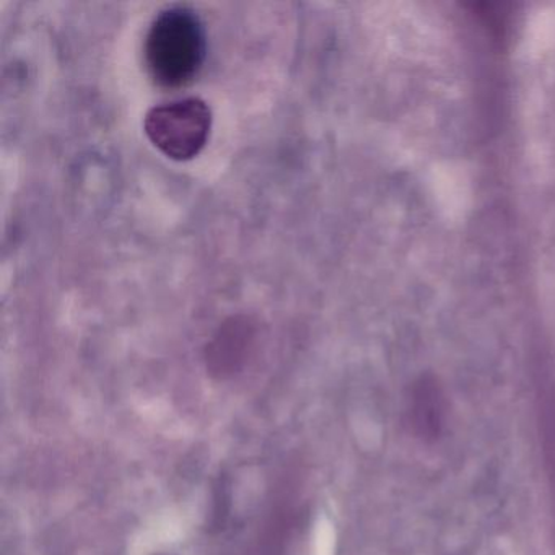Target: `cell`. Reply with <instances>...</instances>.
I'll return each instance as SVG.
<instances>
[{"label":"cell","instance_id":"obj_1","mask_svg":"<svg viewBox=\"0 0 555 555\" xmlns=\"http://www.w3.org/2000/svg\"><path fill=\"white\" fill-rule=\"evenodd\" d=\"M206 31L199 17L186 8L162 12L145 41V63L152 79L165 89L193 82L206 60Z\"/></svg>","mask_w":555,"mask_h":555},{"label":"cell","instance_id":"obj_2","mask_svg":"<svg viewBox=\"0 0 555 555\" xmlns=\"http://www.w3.org/2000/svg\"><path fill=\"white\" fill-rule=\"evenodd\" d=\"M210 109L199 99L180 100L157 106L145 118V132L167 157L191 160L210 134Z\"/></svg>","mask_w":555,"mask_h":555},{"label":"cell","instance_id":"obj_3","mask_svg":"<svg viewBox=\"0 0 555 555\" xmlns=\"http://www.w3.org/2000/svg\"><path fill=\"white\" fill-rule=\"evenodd\" d=\"M157 555H168V554H164V552H158Z\"/></svg>","mask_w":555,"mask_h":555}]
</instances>
